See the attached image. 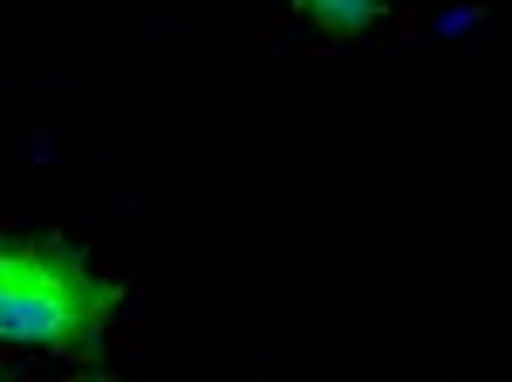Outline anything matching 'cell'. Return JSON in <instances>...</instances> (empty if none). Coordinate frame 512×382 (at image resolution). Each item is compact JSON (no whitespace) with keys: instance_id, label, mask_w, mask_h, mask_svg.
I'll return each mask as SVG.
<instances>
[{"instance_id":"cell-2","label":"cell","mask_w":512,"mask_h":382,"mask_svg":"<svg viewBox=\"0 0 512 382\" xmlns=\"http://www.w3.org/2000/svg\"><path fill=\"white\" fill-rule=\"evenodd\" d=\"M301 7V21L321 28L328 41H349L362 28H376V14H383V0H294Z\"/></svg>"},{"instance_id":"cell-1","label":"cell","mask_w":512,"mask_h":382,"mask_svg":"<svg viewBox=\"0 0 512 382\" xmlns=\"http://www.w3.org/2000/svg\"><path fill=\"white\" fill-rule=\"evenodd\" d=\"M123 314L110 260L69 226H0V342L103 362Z\"/></svg>"},{"instance_id":"cell-3","label":"cell","mask_w":512,"mask_h":382,"mask_svg":"<svg viewBox=\"0 0 512 382\" xmlns=\"http://www.w3.org/2000/svg\"><path fill=\"white\" fill-rule=\"evenodd\" d=\"M0 382H14V362H7V355H0Z\"/></svg>"},{"instance_id":"cell-4","label":"cell","mask_w":512,"mask_h":382,"mask_svg":"<svg viewBox=\"0 0 512 382\" xmlns=\"http://www.w3.org/2000/svg\"><path fill=\"white\" fill-rule=\"evenodd\" d=\"M76 382H117V376H96V369H89V376H76Z\"/></svg>"}]
</instances>
